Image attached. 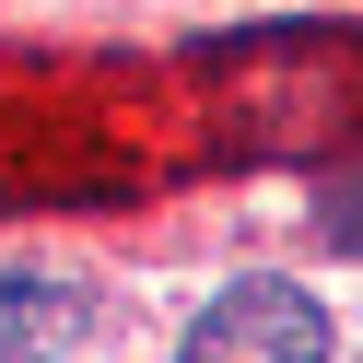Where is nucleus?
I'll return each instance as SVG.
<instances>
[{
	"label": "nucleus",
	"mask_w": 363,
	"mask_h": 363,
	"mask_svg": "<svg viewBox=\"0 0 363 363\" xmlns=\"http://www.w3.org/2000/svg\"><path fill=\"white\" fill-rule=\"evenodd\" d=\"M176 363H328V305L305 281H235L199 305Z\"/></svg>",
	"instance_id": "f257e3e1"
},
{
	"label": "nucleus",
	"mask_w": 363,
	"mask_h": 363,
	"mask_svg": "<svg viewBox=\"0 0 363 363\" xmlns=\"http://www.w3.org/2000/svg\"><path fill=\"white\" fill-rule=\"evenodd\" d=\"M82 340V293L71 281H0V352H24V363H48V352H71Z\"/></svg>",
	"instance_id": "f03ea898"
},
{
	"label": "nucleus",
	"mask_w": 363,
	"mask_h": 363,
	"mask_svg": "<svg viewBox=\"0 0 363 363\" xmlns=\"http://www.w3.org/2000/svg\"><path fill=\"white\" fill-rule=\"evenodd\" d=\"M316 235H328L340 258H363V176H340V188H316Z\"/></svg>",
	"instance_id": "7ed1b4c3"
}]
</instances>
